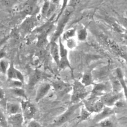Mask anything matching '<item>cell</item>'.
<instances>
[{
	"mask_svg": "<svg viewBox=\"0 0 127 127\" xmlns=\"http://www.w3.org/2000/svg\"><path fill=\"white\" fill-rule=\"evenodd\" d=\"M73 11V10L72 7L70 8H67L66 10H64L63 14L59 17L60 19L58 21V26L53 36L51 42H56V40L60 37L61 35L63 33L65 26L68 22Z\"/></svg>",
	"mask_w": 127,
	"mask_h": 127,
	"instance_id": "6da1fadb",
	"label": "cell"
},
{
	"mask_svg": "<svg viewBox=\"0 0 127 127\" xmlns=\"http://www.w3.org/2000/svg\"><path fill=\"white\" fill-rule=\"evenodd\" d=\"M86 87L80 81L75 80L72 86V93L71 97V102L74 103H78L79 101L83 99L87 96L88 92Z\"/></svg>",
	"mask_w": 127,
	"mask_h": 127,
	"instance_id": "7a4b0ae2",
	"label": "cell"
},
{
	"mask_svg": "<svg viewBox=\"0 0 127 127\" xmlns=\"http://www.w3.org/2000/svg\"><path fill=\"white\" fill-rule=\"evenodd\" d=\"M20 106L24 121L32 120L36 113L35 106L27 99H23L21 101Z\"/></svg>",
	"mask_w": 127,
	"mask_h": 127,
	"instance_id": "3957f363",
	"label": "cell"
},
{
	"mask_svg": "<svg viewBox=\"0 0 127 127\" xmlns=\"http://www.w3.org/2000/svg\"><path fill=\"white\" fill-rule=\"evenodd\" d=\"M82 105L81 103H74L69 107L67 109L62 115L57 118L53 122V125L56 126H60L66 122L74 114L77 109Z\"/></svg>",
	"mask_w": 127,
	"mask_h": 127,
	"instance_id": "277c9868",
	"label": "cell"
},
{
	"mask_svg": "<svg viewBox=\"0 0 127 127\" xmlns=\"http://www.w3.org/2000/svg\"><path fill=\"white\" fill-rule=\"evenodd\" d=\"M59 46L60 52V64L59 67L62 69L68 67L73 72V70L70 64L69 61L68 59V52L67 49L65 48L64 46L62 43L61 37L59 38Z\"/></svg>",
	"mask_w": 127,
	"mask_h": 127,
	"instance_id": "5b68a950",
	"label": "cell"
},
{
	"mask_svg": "<svg viewBox=\"0 0 127 127\" xmlns=\"http://www.w3.org/2000/svg\"><path fill=\"white\" fill-rule=\"evenodd\" d=\"M85 108L90 113L96 112L99 113L103 109L104 104L101 99H97V97H91L84 101Z\"/></svg>",
	"mask_w": 127,
	"mask_h": 127,
	"instance_id": "8992f818",
	"label": "cell"
},
{
	"mask_svg": "<svg viewBox=\"0 0 127 127\" xmlns=\"http://www.w3.org/2000/svg\"><path fill=\"white\" fill-rule=\"evenodd\" d=\"M121 95L120 92L117 93L112 91V92H108L102 96L100 99L104 105H105L107 107H110L116 104L121 98Z\"/></svg>",
	"mask_w": 127,
	"mask_h": 127,
	"instance_id": "52a82bcc",
	"label": "cell"
},
{
	"mask_svg": "<svg viewBox=\"0 0 127 127\" xmlns=\"http://www.w3.org/2000/svg\"><path fill=\"white\" fill-rule=\"evenodd\" d=\"M6 75L9 80H18L24 83V77L21 71L15 67L12 63L10 64L9 68L6 72Z\"/></svg>",
	"mask_w": 127,
	"mask_h": 127,
	"instance_id": "ba28073f",
	"label": "cell"
},
{
	"mask_svg": "<svg viewBox=\"0 0 127 127\" xmlns=\"http://www.w3.org/2000/svg\"><path fill=\"white\" fill-rule=\"evenodd\" d=\"M93 88L91 92V97H97L99 96H103L108 93L109 85L107 83H94Z\"/></svg>",
	"mask_w": 127,
	"mask_h": 127,
	"instance_id": "9c48e42d",
	"label": "cell"
},
{
	"mask_svg": "<svg viewBox=\"0 0 127 127\" xmlns=\"http://www.w3.org/2000/svg\"><path fill=\"white\" fill-rule=\"evenodd\" d=\"M51 84L47 82L42 83L39 86L37 89L35 98L36 102H38L47 95L51 89Z\"/></svg>",
	"mask_w": 127,
	"mask_h": 127,
	"instance_id": "30bf717a",
	"label": "cell"
},
{
	"mask_svg": "<svg viewBox=\"0 0 127 127\" xmlns=\"http://www.w3.org/2000/svg\"><path fill=\"white\" fill-rule=\"evenodd\" d=\"M8 125L11 127H22L24 122L23 117L21 113L9 115L7 118Z\"/></svg>",
	"mask_w": 127,
	"mask_h": 127,
	"instance_id": "8fae6325",
	"label": "cell"
},
{
	"mask_svg": "<svg viewBox=\"0 0 127 127\" xmlns=\"http://www.w3.org/2000/svg\"><path fill=\"white\" fill-rule=\"evenodd\" d=\"M114 113V111L112 108L107 106L104 107L102 111L99 112L98 114L94 117L93 121L95 124L103 120L108 118V117L113 115Z\"/></svg>",
	"mask_w": 127,
	"mask_h": 127,
	"instance_id": "7c38bea8",
	"label": "cell"
},
{
	"mask_svg": "<svg viewBox=\"0 0 127 127\" xmlns=\"http://www.w3.org/2000/svg\"><path fill=\"white\" fill-rule=\"evenodd\" d=\"M50 52L57 65L59 66L60 64V52L59 46L56 42H51Z\"/></svg>",
	"mask_w": 127,
	"mask_h": 127,
	"instance_id": "4fadbf2b",
	"label": "cell"
},
{
	"mask_svg": "<svg viewBox=\"0 0 127 127\" xmlns=\"http://www.w3.org/2000/svg\"><path fill=\"white\" fill-rule=\"evenodd\" d=\"M51 86H53L56 91L60 93L62 92H64L65 91H67L72 88L69 84L62 81H54L52 83Z\"/></svg>",
	"mask_w": 127,
	"mask_h": 127,
	"instance_id": "5bb4252c",
	"label": "cell"
},
{
	"mask_svg": "<svg viewBox=\"0 0 127 127\" xmlns=\"http://www.w3.org/2000/svg\"><path fill=\"white\" fill-rule=\"evenodd\" d=\"M6 110L9 115L21 113L20 104L14 102H7L6 104Z\"/></svg>",
	"mask_w": 127,
	"mask_h": 127,
	"instance_id": "9a60e30c",
	"label": "cell"
},
{
	"mask_svg": "<svg viewBox=\"0 0 127 127\" xmlns=\"http://www.w3.org/2000/svg\"><path fill=\"white\" fill-rule=\"evenodd\" d=\"M45 76L44 74L39 70H35L32 74L29 79V85L32 87L39 82Z\"/></svg>",
	"mask_w": 127,
	"mask_h": 127,
	"instance_id": "2e32d148",
	"label": "cell"
},
{
	"mask_svg": "<svg viewBox=\"0 0 127 127\" xmlns=\"http://www.w3.org/2000/svg\"><path fill=\"white\" fill-rule=\"evenodd\" d=\"M116 73H117V78L118 79L122 88H123L125 96L127 99V85L126 83L125 80L124 78V75L123 74V72L122 70L120 68H118L116 69Z\"/></svg>",
	"mask_w": 127,
	"mask_h": 127,
	"instance_id": "e0dca14e",
	"label": "cell"
},
{
	"mask_svg": "<svg viewBox=\"0 0 127 127\" xmlns=\"http://www.w3.org/2000/svg\"><path fill=\"white\" fill-rule=\"evenodd\" d=\"M35 1H28L23 6L22 11L26 15H31L35 10L36 4Z\"/></svg>",
	"mask_w": 127,
	"mask_h": 127,
	"instance_id": "ac0fdd59",
	"label": "cell"
},
{
	"mask_svg": "<svg viewBox=\"0 0 127 127\" xmlns=\"http://www.w3.org/2000/svg\"><path fill=\"white\" fill-rule=\"evenodd\" d=\"M81 82L85 87L94 84L93 76L91 70H87L85 71L83 75Z\"/></svg>",
	"mask_w": 127,
	"mask_h": 127,
	"instance_id": "d6986e66",
	"label": "cell"
},
{
	"mask_svg": "<svg viewBox=\"0 0 127 127\" xmlns=\"http://www.w3.org/2000/svg\"><path fill=\"white\" fill-rule=\"evenodd\" d=\"M48 33L45 32H41L38 37L37 46L40 48L44 47L48 43L47 39Z\"/></svg>",
	"mask_w": 127,
	"mask_h": 127,
	"instance_id": "ffe728a7",
	"label": "cell"
},
{
	"mask_svg": "<svg viewBox=\"0 0 127 127\" xmlns=\"http://www.w3.org/2000/svg\"><path fill=\"white\" fill-rule=\"evenodd\" d=\"M115 124L111 119L106 118L95 124L93 127H114Z\"/></svg>",
	"mask_w": 127,
	"mask_h": 127,
	"instance_id": "44dd1931",
	"label": "cell"
},
{
	"mask_svg": "<svg viewBox=\"0 0 127 127\" xmlns=\"http://www.w3.org/2000/svg\"><path fill=\"white\" fill-rule=\"evenodd\" d=\"M10 90L15 95L22 97L23 99H27L25 90L22 88H10Z\"/></svg>",
	"mask_w": 127,
	"mask_h": 127,
	"instance_id": "7402d4cb",
	"label": "cell"
},
{
	"mask_svg": "<svg viewBox=\"0 0 127 127\" xmlns=\"http://www.w3.org/2000/svg\"><path fill=\"white\" fill-rule=\"evenodd\" d=\"M10 64L5 58L0 60V71L4 74H6Z\"/></svg>",
	"mask_w": 127,
	"mask_h": 127,
	"instance_id": "603a6c76",
	"label": "cell"
},
{
	"mask_svg": "<svg viewBox=\"0 0 127 127\" xmlns=\"http://www.w3.org/2000/svg\"><path fill=\"white\" fill-rule=\"evenodd\" d=\"M76 30V29L75 28H73L67 30L66 31L64 32V33L63 34V38L66 40H68L70 39V38L74 36Z\"/></svg>",
	"mask_w": 127,
	"mask_h": 127,
	"instance_id": "cb8c5ba5",
	"label": "cell"
},
{
	"mask_svg": "<svg viewBox=\"0 0 127 127\" xmlns=\"http://www.w3.org/2000/svg\"><path fill=\"white\" fill-rule=\"evenodd\" d=\"M78 38L80 41H84L87 37L86 27H84L79 30L77 32Z\"/></svg>",
	"mask_w": 127,
	"mask_h": 127,
	"instance_id": "d4e9b609",
	"label": "cell"
},
{
	"mask_svg": "<svg viewBox=\"0 0 127 127\" xmlns=\"http://www.w3.org/2000/svg\"><path fill=\"white\" fill-rule=\"evenodd\" d=\"M0 126L1 127H8L7 118L2 111L0 109Z\"/></svg>",
	"mask_w": 127,
	"mask_h": 127,
	"instance_id": "484cf974",
	"label": "cell"
},
{
	"mask_svg": "<svg viewBox=\"0 0 127 127\" xmlns=\"http://www.w3.org/2000/svg\"><path fill=\"white\" fill-rule=\"evenodd\" d=\"M50 5V1H45L41 9V15L42 16L45 17L47 16V14L49 9Z\"/></svg>",
	"mask_w": 127,
	"mask_h": 127,
	"instance_id": "4316f807",
	"label": "cell"
},
{
	"mask_svg": "<svg viewBox=\"0 0 127 127\" xmlns=\"http://www.w3.org/2000/svg\"><path fill=\"white\" fill-rule=\"evenodd\" d=\"M91 113L89 112L85 108L82 107L81 111V114L80 117L79 122H81L87 119L90 116Z\"/></svg>",
	"mask_w": 127,
	"mask_h": 127,
	"instance_id": "83f0119b",
	"label": "cell"
},
{
	"mask_svg": "<svg viewBox=\"0 0 127 127\" xmlns=\"http://www.w3.org/2000/svg\"><path fill=\"white\" fill-rule=\"evenodd\" d=\"M9 84L11 88H21L23 83L18 80H9Z\"/></svg>",
	"mask_w": 127,
	"mask_h": 127,
	"instance_id": "f1b7e54d",
	"label": "cell"
},
{
	"mask_svg": "<svg viewBox=\"0 0 127 127\" xmlns=\"http://www.w3.org/2000/svg\"><path fill=\"white\" fill-rule=\"evenodd\" d=\"M27 127H42L39 122L32 119L29 121Z\"/></svg>",
	"mask_w": 127,
	"mask_h": 127,
	"instance_id": "f546056e",
	"label": "cell"
},
{
	"mask_svg": "<svg viewBox=\"0 0 127 127\" xmlns=\"http://www.w3.org/2000/svg\"><path fill=\"white\" fill-rule=\"evenodd\" d=\"M5 97V93L4 92L0 85V100H3Z\"/></svg>",
	"mask_w": 127,
	"mask_h": 127,
	"instance_id": "4dcf8cb0",
	"label": "cell"
},
{
	"mask_svg": "<svg viewBox=\"0 0 127 127\" xmlns=\"http://www.w3.org/2000/svg\"><path fill=\"white\" fill-rule=\"evenodd\" d=\"M5 55H6V53L4 49H0V60L4 58Z\"/></svg>",
	"mask_w": 127,
	"mask_h": 127,
	"instance_id": "1f68e13d",
	"label": "cell"
},
{
	"mask_svg": "<svg viewBox=\"0 0 127 127\" xmlns=\"http://www.w3.org/2000/svg\"><path fill=\"white\" fill-rule=\"evenodd\" d=\"M123 37H124L125 42L126 44L127 45V34H124V35H123Z\"/></svg>",
	"mask_w": 127,
	"mask_h": 127,
	"instance_id": "d6a6232c",
	"label": "cell"
}]
</instances>
